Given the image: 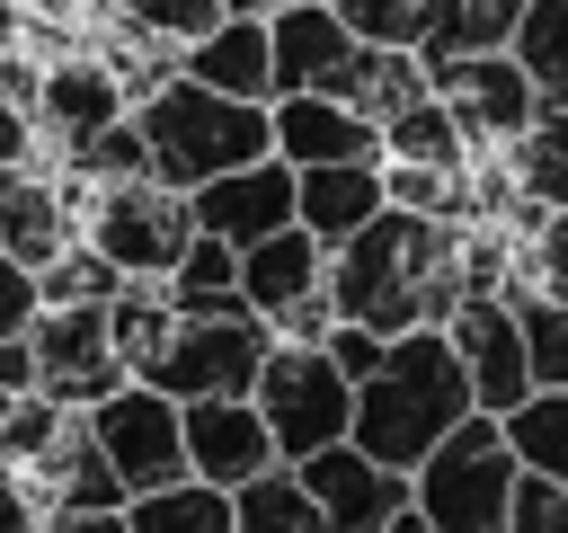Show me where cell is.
Returning a JSON list of instances; mask_svg holds the SVG:
<instances>
[{"instance_id":"22","label":"cell","mask_w":568,"mask_h":533,"mask_svg":"<svg viewBox=\"0 0 568 533\" xmlns=\"http://www.w3.org/2000/svg\"><path fill=\"white\" fill-rule=\"evenodd\" d=\"M27 489H36V506L53 515V506H124V480L106 471V453H98V435H89V418H71L62 426V444L36 462V471H18Z\"/></svg>"},{"instance_id":"35","label":"cell","mask_w":568,"mask_h":533,"mask_svg":"<svg viewBox=\"0 0 568 533\" xmlns=\"http://www.w3.org/2000/svg\"><path fill=\"white\" fill-rule=\"evenodd\" d=\"M115 18L160 36V44H195L213 18H231V0H115Z\"/></svg>"},{"instance_id":"15","label":"cell","mask_w":568,"mask_h":533,"mask_svg":"<svg viewBox=\"0 0 568 533\" xmlns=\"http://www.w3.org/2000/svg\"><path fill=\"white\" fill-rule=\"evenodd\" d=\"M266 115H275V160H293V169L382 160V124L355 115L346 98H328V89H284V98H266Z\"/></svg>"},{"instance_id":"40","label":"cell","mask_w":568,"mask_h":533,"mask_svg":"<svg viewBox=\"0 0 568 533\" xmlns=\"http://www.w3.org/2000/svg\"><path fill=\"white\" fill-rule=\"evenodd\" d=\"M27 160H44V142H36V115H27L18 98H0V169H27Z\"/></svg>"},{"instance_id":"38","label":"cell","mask_w":568,"mask_h":533,"mask_svg":"<svg viewBox=\"0 0 568 533\" xmlns=\"http://www.w3.org/2000/svg\"><path fill=\"white\" fill-rule=\"evenodd\" d=\"M36 311H44V293H36V266H18V258L0 249V338H18Z\"/></svg>"},{"instance_id":"1","label":"cell","mask_w":568,"mask_h":533,"mask_svg":"<svg viewBox=\"0 0 568 533\" xmlns=\"http://www.w3.org/2000/svg\"><path fill=\"white\" fill-rule=\"evenodd\" d=\"M328 302L337 320L399 338V329H444L462 302V222L382 204L364 231H346L328 249Z\"/></svg>"},{"instance_id":"19","label":"cell","mask_w":568,"mask_h":533,"mask_svg":"<svg viewBox=\"0 0 568 533\" xmlns=\"http://www.w3.org/2000/svg\"><path fill=\"white\" fill-rule=\"evenodd\" d=\"M266 44H275V98L284 89H320L346 53H355V27L328 9V0H284L266 18Z\"/></svg>"},{"instance_id":"36","label":"cell","mask_w":568,"mask_h":533,"mask_svg":"<svg viewBox=\"0 0 568 533\" xmlns=\"http://www.w3.org/2000/svg\"><path fill=\"white\" fill-rule=\"evenodd\" d=\"M497 533H568V489L541 480V471H524L515 497H506V524H497Z\"/></svg>"},{"instance_id":"9","label":"cell","mask_w":568,"mask_h":533,"mask_svg":"<svg viewBox=\"0 0 568 533\" xmlns=\"http://www.w3.org/2000/svg\"><path fill=\"white\" fill-rule=\"evenodd\" d=\"M27 346H36V391H53L62 409H98L115 382H133L106 338V302H44L27 320Z\"/></svg>"},{"instance_id":"41","label":"cell","mask_w":568,"mask_h":533,"mask_svg":"<svg viewBox=\"0 0 568 533\" xmlns=\"http://www.w3.org/2000/svg\"><path fill=\"white\" fill-rule=\"evenodd\" d=\"M0 533H44V506H36V489L0 462Z\"/></svg>"},{"instance_id":"12","label":"cell","mask_w":568,"mask_h":533,"mask_svg":"<svg viewBox=\"0 0 568 533\" xmlns=\"http://www.w3.org/2000/svg\"><path fill=\"white\" fill-rule=\"evenodd\" d=\"M444 338H453V355H462V373H470V409L506 418V409L532 391L524 320H515V302H506V293H462V302H453V320H444Z\"/></svg>"},{"instance_id":"6","label":"cell","mask_w":568,"mask_h":533,"mask_svg":"<svg viewBox=\"0 0 568 533\" xmlns=\"http://www.w3.org/2000/svg\"><path fill=\"white\" fill-rule=\"evenodd\" d=\"M248 400H257V418H266V435H275V462H302V453H320V444H337V435L355 426V382H346V364H337L328 346H302V338H275V346H266Z\"/></svg>"},{"instance_id":"2","label":"cell","mask_w":568,"mask_h":533,"mask_svg":"<svg viewBox=\"0 0 568 533\" xmlns=\"http://www.w3.org/2000/svg\"><path fill=\"white\" fill-rule=\"evenodd\" d=\"M462 418H470V373H462L453 338H444V329H399V338L382 346V364L355 382V426H346V435H355L373 462L417 471Z\"/></svg>"},{"instance_id":"4","label":"cell","mask_w":568,"mask_h":533,"mask_svg":"<svg viewBox=\"0 0 568 533\" xmlns=\"http://www.w3.org/2000/svg\"><path fill=\"white\" fill-rule=\"evenodd\" d=\"M515 480H524V462H515L506 426H497L488 409H470V418L408 471V506H417L435 533H497Z\"/></svg>"},{"instance_id":"45","label":"cell","mask_w":568,"mask_h":533,"mask_svg":"<svg viewBox=\"0 0 568 533\" xmlns=\"http://www.w3.org/2000/svg\"><path fill=\"white\" fill-rule=\"evenodd\" d=\"M382 533H435V524H426V515H417V506H399V515H390V524H382Z\"/></svg>"},{"instance_id":"21","label":"cell","mask_w":568,"mask_h":533,"mask_svg":"<svg viewBox=\"0 0 568 533\" xmlns=\"http://www.w3.org/2000/svg\"><path fill=\"white\" fill-rule=\"evenodd\" d=\"M515 18H524V0H426L408 44H417L426 71H444V62H462V53H506Z\"/></svg>"},{"instance_id":"17","label":"cell","mask_w":568,"mask_h":533,"mask_svg":"<svg viewBox=\"0 0 568 533\" xmlns=\"http://www.w3.org/2000/svg\"><path fill=\"white\" fill-rule=\"evenodd\" d=\"M178 71L204 80V89H222V98H275V44H266V18H248V9L213 18L195 44H178Z\"/></svg>"},{"instance_id":"42","label":"cell","mask_w":568,"mask_h":533,"mask_svg":"<svg viewBox=\"0 0 568 533\" xmlns=\"http://www.w3.org/2000/svg\"><path fill=\"white\" fill-rule=\"evenodd\" d=\"M44 533H133V524H124V506H53Z\"/></svg>"},{"instance_id":"7","label":"cell","mask_w":568,"mask_h":533,"mask_svg":"<svg viewBox=\"0 0 568 533\" xmlns=\"http://www.w3.org/2000/svg\"><path fill=\"white\" fill-rule=\"evenodd\" d=\"M80 240H89L115 275H151V284H169L178 249L195 240V213H186V195L160 187V178H115V187H89V204H80Z\"/></svg>"},{"instance_id":"26","label":"cell","mask_w":568,"mask_h":533,"mask_svg":"<svg viewBox=\"0 0 568 533\" xmlns=\"http://www.w3.org/2000/svg\"><path fill=\"white\" fill-rule=\"evenodd\" d=\"M506 169H515V187H524V204H568V107H541L515 142H506Z\"/></svg>"},{"instance_id":"11","label":"cell","mask_w":568,"mask_h":533,"mask_svg":"<svg viewBox=\"0 0 568 533\" xmlns=\"http://www.w3.org/2000/svg\"><path fill=\"white\" fill-rule=\"evenodd\" d=\"M293 480H302V497H311L320 533H382V524L408 506V471L373 462L355 435H337V444L302 453V462H293Z\"/></svg>"},{"instance_id":"32","label":"cell","mask_w":568,"mask_h":533,"mask_svg":"<svg viewBox=\"0 0 568 533\" xmlns=\"http://www.w3.org/2000/svg\"><path fill=\"white\" fill-rule=\"evenodd\" d=\"M506 302H515V320H524L532 391H541V382H550V391H568V302H550V293H524V284H506Z\"/></svg>"},{"instance_id":"8","label":"cell","mask_w":568,"mask_h":533,"mask_svg":"<svg viewBox=\"0 0 568 533\" xmlns=\"http://www.w3.org/2000/svg\"><path fill=\"white\" fill-rule=\"evenodd\" d=\"M80 418H89L106 471L124 480V497L186 480V418H178V400H169L160 382H115V391H106L98 409H80Z\"/></svg>"},{"instance_id":"5","label":"cell","mask_w":568,"mask_h":533,"mask_svg":"<svg viewBox=\"0 0 568 533\" xmlns=\"http://www.w3.org/2000/svg\"><path fill=\"white\" fill-rule=\"evenodd\" d=\"M266 346H275L266 311H248V293H222V302H204V311H178L169 346H160L133 382H160L169 400H248Z\"/></svg>"},{"instance_id":"25","label":"cell","mask_w":568,"mask_h":533,"mask_svg":"<svg viewBox=\"0 0 568 533\" xmlns=\"http://www.w3.org/2000/svg\"><path fill=\"white\" fill-rule=\"evenodd\" d=\"M382 160H426V169H470V133L453 124V107L426 89L382 124Z\"/></svg>"},{"instance_id":"13","label":"cell","mask_w":568,"mask_h":533,"mask_svg":"<svg viewBox=\"0 0 568 533\" xmlns=\"http://www.w3.org/2000/svg\"><path fill=\"white\" fill-rule=\"evenodd\" d=\"M435 98H444L453 124L470 133V151H506V142L541 115L532 71H524L515 53H462V62H444V71H435Z\"/></svg>"},{"instance_id":"24","label":"cell","mask_w":568,"mask_h":533,"mask_svg":"<svg viewBox=\"0 0 568 533\" xmlns=\"http://www.w3.org/2000/svg\"><path fill=\"white\" fill-rule=\"evenodd\" d=\"M124 524L133 533H231V489H213V480H169V489H142V497H124Z\"/></svg>"},{"instance_id":"47","label":"cell","mask_w":568,"mask_h":533,"mask_svg":"<svg viewBox=\"0 0 568 533\" xmlns=\"http://www.w3.org/2000/svg\"><path fill=\"white\" fill-rule=\"evenodd\" d=\"M9 400H18V391H0V418H9Z\"/></svg>"},{"instance_id":"28","label":"cell","mask_w":568,"mask_h":533,"mask_svg":"<svg viewBox=\"0 0 568 533\" xmlns=\"http://www.w3.org/2000/svg\"><path fill=\"white\" fill-rule=\"evenodd\" d=\"M506 53L532 71V98L541 107H568V0H524Z\"/></svg>"},{"instance_id":"3","label":"cell","mask_w":568,"mask_h":533,"mask_svg":"<svg viewBox=\"0 0 568 533\" xmlns=\"http://www.w3.org/2000/svg\"><path fill=\"white\" fill-rule=\"evenodd\" d=\"M133 124H142L151 178L178 187V195L204 187V178H222V169H240V160H266L275 151L266 98H222V89H204L186 71H169L160 89H142L133 98Z\"/></svg>"},{"instance_id":"30","label":"cell","mask_w":568,"mask_h":533,"mask_svg":"<svg viewBox=\"0 0 568 533\" xmlns=\"http://www.w3.org/2000/svg\"><path fill=\"white\" fill-rule=\"evenodd\" d=\"M222 293H240V249L213 240V231H195V240L178 249V266H169V302H178V311H204V302H222Z\"/></svg>"},{"instance_id":"39","label":"cell","mask_w":568,"mask_h":533,"mask_svg":"<svg viewBox=\"0 0 568 533\" xmlns=\"http://www.w3.org/2000/svg\"><path fill=\"white\" fill-rule=\"evenodd\" d=\"M320 346L346 364V382H364V373L382 364V346H390V338H373V329H355V320H328V338H320Z\"/></svg>"},{"instance_id":"37","label":"cell","mask_w":568,"mask_h":533,"mask_svg":"<svg viewBox=\"0 0 568 533\" xmlns=\"http://www.w3.org/2000/svg\"><path fill=\"white\" fill-rule=\"evenodd\" d=\"M328 9H337V18H346V27L364 36V44H408V36H417V9H426V0H328Z\"/></svg>"},{"instance_id":"27","label":"cell","mask_w":568,"mask_h":533,"mask_svg":"<svg viewBox=\"0 0 568 533\" xmlns=\"http://www.w3.org/2000/svg\"><path fill=\"white\" fill-rule=\"evenodd\" d=\"M497 426H506V444H515V462H524V471H541V480H559V489H568V391H550V382H541V391H524Z\"/></svg>"},{"instance_id":"31","label":"cell","mask_w":568,"mask_h":533,"mask_svg":"<svg viewBox=\"0 0 568 533\" xmlns=\"http://www.w3.org/2000/svg\"><path fill=\"white\" fill-rule=\"evenodd\" d=\"M71 418H80V409H62L53 391H18V400H9V418H0V462H9V471H36V462L62 444V426H71Z\"/></svg>"},{"instance_id":"16","label":"cell","mask_w":568,"mask_h":533,"mask_svg":"<svg viewBox=\"0 0 568 533\" xmlns=\"http://www.w3.org/2000/svg\"><path fill=\"white\" fill-rule=\"evenodd\" d=\"M186 418V471L213 489H240L257 471H275V435L257 418V400H178Z\"/></svg>"},{"instance_id":"23","label":"cell","mask_w":568,"mask_h":533,"mask_svg":"<svg viewBox=\"0 0 568 533\" xmlns=\"http://www.w3.org/2000/svg\"><path fill=\"white\" fill-rule=\"evenodd\" d=\"M169 329H178V302H169V284H151V275H124V284L106 293V338H115L124 373H142V364L169 346Z\"/></svg>"},{"instance_id":"33","label":"cell","mask_w":568,"mask_h":533,"mask_svg":"<svg viewBox=\"0 0 568 533\" xmlns=\"http://www.w3.org/2000/svg\"><path fill=\"white\" fill-rule=\"evenodd\" d=\"M62 169H71V178H89V187H115V178H151L142 124H133V115H115V124H106V133H89L80 151H62Z\"/></svg>"},{"instance_id":"20","label":"cell","mask_w":568,"mask_h":533,"mask_svg":"<svg viewBox=\"0 0 568 533\" xmlns=\"http://www.w3.org/2000/svg\"><path fill=\"white\" fill-rule=\"evenodd\" d=\"M328 284V240H311L302 222H284V231H266V240H248L240 249V293H248V311H284V302H302V293H320Z\"/></svg>"},{"instance_id":"10","label":"cell","mask_w":568,"mask_h":533,"mask_svg":"<svg viewBox=\"0 0 568 533\" xmlns=\"http://www.w3.org/2000/svg\"><path fill=\"white\" fill-rule=\"evenodd\" d=\"M27 115H36V142H44V160H62V151H80L89 133H106L115 115H133V89L115 80V62L106 53H53V62H36V98H27Z\"/></svg>"},{"instance_id":"34","label":"cell","mask_w":568,"mask_h":533,"mask_svg":"<svg viewBox=\"0 0 568 533\" xmlns=\"http://www.w3.org/2000/svg\"><path fill=\"white\" fill-rule=\"evenodd\" d=\"M115 284H124V275H115L89 240H71L62 258H44V266H36V293H44V302H106Z\"/></svg>"},{"instance_id":"29","label":"cell","mask_w":568,"mask_h":533,"mask_svg":"<svg viewBox=\"0 0 568 533\" xmlns=\"http://www.w3.org/2000/svg\"><path fill=\"white\" fill-rule=\"evenodd\" d=\"M231 533H320V515H311L293 462H275V471H257V480L231 489Z\"/></svg>"},{"instance_id":"14","label":"cell","mask_w":568,"mask_h":533,"mask_svg":"<svg viewBox=\"0 0 568 533\" xmlns=\"http://www.w3.org/2000/svg\"><path fill=\"white\" fill-rule=\"evenodd\" d=\"M186 213H195V231L248 249V240H266V231L293 222V160L266 151V160H240V169L204 178V187H186Z\"/></svg>"},{"instance_id":"18","label":"cell","mask_w":568,"mask_h":533,"mask_svg":"<svg viewBox=\"0 0 568 533\" xmlns=\"http://www.w3.org/2000/svg\"><path fill=\"white\" fill-rule=\"evenodd\" d=\"M390 204V187H382V160H320V169H293V222L311 231V240H346V231H364L373 213Z\"/></svg>"},{"instance_id":"46","label":"cell","mask_w":568,"mask_h":533,"mask_svg":"<svg viewBox=\"0 0 568 533\" xmlns=\"http://www.w3.org/2000/svg\"><path fill=\"white\" fill-rule=\"evenodd\" d=\"M231 9H248V18H275V9H284V0H231Z\"/></svg>"},{"instance_id":"44","label":"cell","mask_w":568,"mask_h":533,"mask_svg":"<svg viewBox=\"0 0 568 533\" xmlns=\"http://www.w3.org/2000/svg\"><path fill=\"white\" fill-rule=\"evenodd\" d=\"M18 27H27V9H18V0H0V62L18 53Z\"/></svg>"},{"instance_id":"43","label":"cell","mask_w":568,"mask_h":533,"mask_svg":"<svg viewBox=\"0 0 568 533\" xmlns=\"http://www.w3.org/2000/svg\"><path fill=\"white\" fill-rule=\"evenodd\" d=\"M0 391H36V346H27V329L0 338Z\"/></svg>"}]
</instances>
